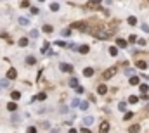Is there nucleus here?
Wrapping results in <instances>:
<instances>
[{
	"mask_svg": "<svg viewBox=\"0 0 149 133\" xmlns=\"http://www.w3.org/2000/svg\"><path fill=\"white\" fill-rule=\"evenodd\" d=\"M50 10H52V12L59 10V4H57V2H52V4H50Z\"/></svg>",
	"mask_w": 149,
	"mask_h": 133,
	"instance_id": "obj_27",
	"label": "nucleus"
},
{
	"mask_svg": "<svg viewBox=\"0 0 149 133\" xmlns=\"http://www.w3.org/2000/svg\"><path fill=\"white\" fill-rule=\"evenodd\" d=\"M16 76H17V71H16L14 67H11V69L7 71V80H16Z\"/></svg>",
	"mask_w": 149,
	"mask_h": 133,
	"instance_id": "obj_7",
	"label": "nucleus"
},
{
	"mask_svg": "<svg viewBox=\"0 0 149 133\" xmlns=\"http://www.w3.org/2000/svg\"><path fill=\"white\" fill-rule=\"evenodd\" d=\"M127 23H128L130 26H135V24H137V17H135V16H130V17L127 19Z\"/></svg>",
	"mask_w": 149,
	"mask_h": 133,
	"instance_id": "obj_13",
	"label": "nucleus"
},
{
	"mask_svg": "<svg viewBox=\"0 0 149 133\" xmlns=\"http://www.w3.org/2000/svg\"><path fill=\"white\" fill-rule=\"evenodd\" d=\"M71 28H74V29H82V31H85V29H87V24H85L83 21H82V23L78 21V23H73V24H71Z\"/></svg>",
	"mask_w": 149,
	"mask_h": 133,
	"instance_id": "obj_5",
	"label": "nucleus"
},
{
	"mask_svg": "<svg viewBox=\"0 0 149 133\" xmlns=\"http://www.w3.org/2000/svg\"><path fill=\"white\" fill-rule=\"evenodd\" d=\"M50 133H59V130H52V131H50Z\"/></svg>",
	"mask_w": 149,
	"mask_h": 133,
	"instance_id": "obj_43",
	"label": "nucleus"
},
{
	"mask_svg": "<svg viewBox=\"0 0 149 133\" xmlns=\"http://www.w3.org/2000/svg\"><path fill=\"white\" fill-rule=\"evenodd\" d=\"M7 109H9L11 112H16V111H17V105H16V102H9V104H7Z\"/></svg>",
	"mask_w": 149,
	"mask_h": 133,
	"instance_id": "obj_16",
	"label": "nucleus"
},
{
	"mask_svg": "<svg viewBox=\"0 0 149 133\" xmlns=\"http://www.w3.org/2000/svg\"><path fill=\"white\" fill-rule=\"evenodd\" d=\"M109 55L111 57H116L118 55V48L116 47H109Z\"/></svg>",
	"mask_w": 149,
	"mask_h": 133,
	"instance_id": "obj_19",
	"label": "nucleus"
},
{
	"mask_svg": "<svg viewBox=\"0 0 149 133\" xmlns=\"http://www.w3.org/2000/svg\"><path fill=\"white\" fill-rule=\"evenodd\" d=\"M47 48H49V43H45V45L42 47V54H45V52H47Z\"/></svg>",
	"mask_w": 149,
	"mask_h": 133,
	"instance_id": "obj_37",
	"label": "nucleus"
},
{
	"mask_svg": "<svg viewBox=\"0 0 149 133\" xmlns=\"http://www.w3.org/2000/svg\"><path fill=\"white\" fill-rule=\"evenodd\" d=\"M132 116H134V114H132V112H127L123 119H125V121H128V119H132Z\"/></svg>",
	"mask_w": 149,
	"mask_h": 133,
	"instance_id": "obj_33",
	"label": "nucleus"
},
{
	"mask_svg": "<svg viewBox=\"0 0 149 133\" xmlns=\"http://www.w3.org/2000/svg\"><path fill=\"white\" fill-rule=\"evenodd\" d=\"M125 48L127 47V40H123V38H118V40H116V48Z\"/></svg>",
	"mask_w": 149,
	"mask_h": 133,
	"instance_id": "obj_11",
	"label": "nucleus"
},
{
	"mask_svg": "<svg viewBox=\"0 0 149 133\" xmlns=\"http://www.w3.org/2000/svg\"><path fill=\"white\" fill-rule=\"evenodd\" d=\"M45 99H47V93H43V92H42V93H38V95H36V97H35L33 100H45Z\"/></svg>",
	"mask_w": 149,
	"mask_h": 133,
	"instance_id": "obj_22",
	"label": "nucleus"
},
{
	"mask_svg": "<svg viewBox=\"0 0 149 133\" xmlns=\"http://www.w3.org/2000/svg\"><path fill=\"white\" fill-rule=\"evenodd\" d=\"M26 133H36V128H35V126H30V128L26 130Z\"/></svg>",
	"mask_w": 149,
	"mask_h": 133,
	"instance_id": "obj_34",
	"label": "nucleus"
},
{
	"mask_svg": "<svg viewBox=\"0 0 149 133\" xmlns=\"http://www.w3.org/2000/svg\"><path fill=\"white\" fill-rule=\"evenodd\" d=\"M82 123H83V128H87V126H90L92 123H94V118H92V116H85L82 119Z\"/></svg>",
	"mask_w": 149,
	"mask_h": 133,
	"instance_id": "obj_6",
	"label": "nucleus"
},
{
	"mask_svg": "<svg viewBox=\"0 0 149 133\" xmlns=\"http://www.w3.org/2000/svg\"><path fill=\"white\" fill-rule=\"evenodd\" d=\"M71 105H80V100H78V99H74V100L71 102Z\"/></svg>",
	"mask_w": 149,
	"mask_h": 133,
	"instance_id": "obj_38",
	"label": "nucleus"
},
{
	"mask_svg": "<svg viewBox=\"0 0 149 133\" xmlns=\"http://www.w3.org/2000/svg\"><path fill=\"white\" fill-rule=\"evenodd\" d=\"M139 130H140V126H139V124H132V126L128 128V131H130V133H139Z\"/></svg>",
	"mask_w": 149,
	"mask_h": 133,
	"instance_id": "obj_17",
	"label": "nucleus"
},
{
	"mask_svg": "<svg viewBox=\"0 0 149 133\" xmlns=\"http://www.w3.org/2000/svg\"><path fill=\"white\" fill-rule=\"evenodd\" d=\"M78 107H80L82 111H87V109H88V102H87V100H83V102H80V105H78Z\"/></svg>",
	"mask_w": 149,
	"mask_h": 133,
	"instance_id": "obj_26",
	"label": "nucleus"
},
{
	"mask_svg": "<svg viewBox=\"0 0 149 133\" xmlns=\"http://www.w3.org/2000/svg\"><path fill=\"white\" fill-rule=\"evenodd\" d=\"M107 131H109V123L107 121H102L99 124V133H107Z\"/></svg>",
	"mask_w": 149,
	"mask_h": 133,
	"instance_id": "obj_4",
	"label": "nucleus"
},
{
	"mask_svg": "<svg viewBox=\"0 0 149 133\" xmlns=\"http://www.w3.org/2000/svg\"><path fill=\"white\" fill-rule=\"evenodd\" d=\"M137 67L142 69V71H146V69H147V62H146V61H137Z\"/></svg>",
	"mask_w": 149,
	"mask_h": 133,
	"instance_id": "obj_12",
	"label": "nucleus"
},
{
	"mask_svg": "<svg viewBox=\"0 0 149 133\" xmlns=\"http://www.w3.org/2000/svg\"><path fill=\"white\" fill-rule=\"evenodd\" d=\"M59 69H61L63 73H73V66H71L69 62H61V64H59Z\"/></svg>",
	"mask_w": 149,
	"mask_h": 133,
	"instance_id": "obj_3",
	"label": "nucleus"
},
{
	"mask_svg": "<svg viewBox=\"0 0 149 133\" xmlns=\"http://www.w3.org/2000/svg\"><path fill=\"white\" fill-rule=\"evenodd\" d=\"M88 50H90L88 45H80V47H78V52H80V54H88Z\"/></svg>",
	"mask_w": 149,
	"mask_h": 133,
	"instance_id": "obj_14",
	"label": "nucleus"
},
{
	"mask_svg": "<svg viewBox=\"0 0 149 133\" xmlns=\"http://www.w3.org/2000/svg\"><path fill=\"white\" fill-rule=\"evenodd\" d=\"M118 109H120L121 112H125V111H127V102H120V104H118Z\"/></svg>",
	"mask_w": 149,
	"mask_h": 133,
	"instance_id": "obj_28",
	"label": "nucleus"
},
{
	"mask_svg": "<svg viewBox=\"0 0 149 133\" xmlns=\"http://www.w3.org/2000/svg\"><path fill=\"white\" fill-rule=\"evenodd\" d=\"M21 7H30V2H21Z\"/></svg>",
	"mask_w": 149,
	"mask_h": 133,
	"instance_id": "obj_41",
	"label": "nucleus"
},
{
	"mask_svg": "<svg viewBox=\"0 0 149 133\" xmlns=\"http://www.w3.org/2000/svg\"><path fill=\"white\" fill-rule=\"evenodd\" d=\"M33 38H36V36H38V31H36V29H31V33H30Z\"/></svg>",
	"mask_w": 149,
	"mask_h": 133,
	"instance_id": "obj_35",
	"label": "nucleus"
},
{
	"mask_svg": "<svg viewBox=\"0 0 149 133\" xmlns=\"http://www.w3.org/2000/svg\"><path fill=\"white\" fill-rule=\"evenodd\" d=\"M76 92H78V93H83V92H85V88H83V86H80V85H78V86H76Z\"/></svg>",
	"mask_w": 149,
	"mask_h": 133,
	"instance_id": "obj_36",
	"label": "nucleus"
},
{
	"mask_svg": "<svg viewBox=\"0 0 149 133\" xmlns=\"http://www.w3.org/2000/svg\"><path fill=\"white\" fill-rule=\"evenodd\" d=\"M19 24H21V26H28V24H30V19H26V17H19Z\"/></svg>",
	"mask_w": 149,
	"mask_h": 133,
	"instance_id": "obj_23",
	"label": "nucleus"
},
{
	"mask_svg": "<svg viewBox=\"0 0 149 133\" xmlns=\"http://www.w3.org/2000/svg\"><path fill=\"white\" fill-rule=\"evenodd\" d=\"M109 36H111V33L106 31V29H102V28H99V29L94 31V38H96V40H109Z\"/></svg>",
	"mask_w": 149,
	"mask_h": 133,
	"instance_id": "obj_1",
	"label": "nucleus"
},
{
	"mask_svg": "<svg viewBox=\"0 0 149 133\" xmlns=\"http://www.w3.org/2000/svg\"><path fill=\"white\" fill-rule=\"evenodd\" d=\"M69 86H71V88H76V86H78V80H76V78H71V80H69Z\"/></svg>",
	"mask_w": 149,
	"mask_h": 133,
	"instance_id": "obj_24",
	"label": "nucleus"
},
{
	"mask_svg": "<svg viewBox=\"0 0 149 133\" xmlns=\"http://www.w3.org/2000/svg\"><path fill=\"white\" fill-rule=\"evenodd\" d=\"M7 85H9V81H7V80H4L2 83H0V86H7Z\"/></svg>",
	"mask_w": 149,
	"mask_h": 133,
	"instance_id": "obj_40",
	"label": "nucleus"
},
{
	"mask_svg": "<svg viewBox=\"0 0 149 133\" xmlns=\"http://www.w3.org/2000/svg\"><path fill=\"white\" fill-rule=\"evenodd\" d=\"M137 43H139V45H142V47H144V45H146V43H147V42H146V40H144V38H137Z\"/></svg>",
	"mask_w": 149,
	"mask_h": 133,
	"instance_id": "obj_32",
	"label": "nucleus"
},
{
	"mask_svg": "<svg viewBox=\"0 0 149 133\" xmlns=\"http://www.w3.org/2000/svg\"><path fill=\"white\" fill-rule=\"evenodd\" d=\"M30 42H28V38H21V40H19V47H26Z\"/></svg>",
	"mask_w": 149,
	"mask_h": 133,
	"instance_id": "obj_29",
	"label": "nucleus"
},
{
	"mask_svg": "<svg viewBox=\"0 0 149 133\" xmlns=\"http://www.w3.org/2000/svg\"><path fill=\"white\" fill-rule=\"evenodd\" d=\"M94 73H96V69H94V67H85V69H83V76H87V78L94 76Z\"/></svg>",
	"mask_w": 149,
	"mask_h": 133,
	"instance_id": "obj_8",
	"label": "nucleus"
},
{
	"mask_svg": "<svg viewBox=\"0 0 149 133\" xmlns=\"http://www.w3.org/2000/svg\"><path fill=\"white\" fill-rule=\"evenodd\" d=\"M128 83L132 85V86H137V85H140V78H139V76H132Z\"/></svg>",
	"mask_w": 149,
	"mask_h": 133,
	"instance_id": "obj_9",
	"label": "nucleus"
},
{
	"mask_svg": "<svg viewBox=\"0 0 149 133\" xmlns=\"http://www.w3.org/2000/svg\"><path fill=\"white\" fill-rule=\"evenodd\" d=\"M80 131H82V133H92V131H90V130H88V128H82V130H80Z\"/></svg>",
	"mask_w": 149,
	"mask_h": 133,
	"instance_id": "obj_39",
	"label": "nucleus"
},
{
	"mask_svg": "<svg viewBox=\"0 0 149 133\" xmlns=\"http://www.w3.org/2000/svg\"><path fill=\"white\" fill-rule=\"evenodd\" d=\"M97 93H99V95H106V93H107V86H106V85H99V86H97Z\"/></svg>",
	"mask_w": 149,
	"mask_h": 133,
	"instance_id": "obj_10",
	"label": "nucleus"
},
{
	"mask_svg": "<svg viewBox=\"0 0 149 133\" xmlns=\"http://www.w3.org/2000/svg\"><path fill=\"white\" fill-rule=\"evenodd\" d=\"M128 42L135 43V42H137V36H135V35H130V36H128Z\"/></svg>",
	"mask_w": 149,
	"mask_h": 133,
	"instance_id": "obj_30",
	"label": "nucleus"
},
{
	"mask_svg": "<svg viewBox=\"0 0 149 133\" xmlns=\"http://www.w3.org/2000/svg\"><path fill=\"white\" fill-rule=\"evenodd\" d=\"M11 97H12V100H19V99H21V93L16 90V92H12V93H11Z\"/></svg>",
	"mask_w": 149,
	"mask_h": 133,
	"instance_id": "obj_21",
	"label": "nucleus"
},
{
	"mask_svg": "<svg viewBox=\"0 0 149 133\" xmlns=\"http://www.w3.org/2000/svg\"><path fill=\"white\" fill-rule=\"evenodd\" d=\"M68 133H78V131H76V130H73V128H71V130H69V131H68Z\"/></svg>",
	"mask_w": 149,
	"mask_h": 133,
	"instance_id": "obj_42",
	"label": "nucleus"
},
{
	"mask_svg": "<svg viewBox=\"0 0 149 133\" xmlns=\"http://www.w3.org/2000/svg\"><path fill=\"white\" fill-rule=\"evenodd\" d=\"M139 90L142 92V95H146V93H147V90H149V85L142 83V85H139Z\"/></svg>",
	"mask_w": 149,
	"mask_h": 133,
	"instance_id": "obj_15",
	"label": "nucleus"
},
{
	"mask_svg": "<svg viewBox=\"0 0 149 133\" xmlns=\"http://www.w3.org/2000/svg\"><path fill=\"white\" fill-rule=\"evenodd\" d=\"M137 102H139L137 95H130V97H128V104H137Z\"/></svg>",
	"mask_w": 149,
	"mask_h": 133,
	"instance_id": "obj_18",
	"label": "nucleus"
},
{
	"mask_svg": "<svg viewBox=\"0 0 149 133\" xmlns=\"http://www.w3.org/2000/svg\"><path fill=\"white\" fill-rule=\"evenodd\" d=\"M42 29H43V33H52V31H54V28H52L50 24H45Z\"/></svg>",
	"mask_w": 149,
	"mask_h": 133,
	"instance_id": "obj_25",
	"label": "nucleus"
},
{
	"mask_svg": "<svg viewBox=\"0 0 149 133\" xmlns=\"http://www.w3.org/2000/svg\"><path fill=\"white\" fill-rule=\"evenodd\" d=\"M61 35H63V36H69V35H71V29H63Z\"/></svg>",
	"mask_w": 149,
	"mask_h": 133,
	"instance_id": "obj_31",
	"label": "nucleus"
},
{
	"mask_svg": "<svg viewBox=\"0 0 149 133\" xmlns=\"http://www.w3.org/2000/svg\"><path fill=\"white\" fill-rule=\"evenodd\" d=\"M115 74H116V67H109V69H106V71L102 73L104 80H109V78H113Z\"/></svg>",
	"mask_w": 149,
	"mask_h": 133,
	"instance_id": "obj_2",
	"label": "nucleus"
},
{
	"mask_svg": "<svg viewBox=\"0 0 149 133\" xmlns=\"http://www.w3.org/2000/svg\"><path fill=\"white\" fill-rule=\"evenodd\" d=\"M35 62H36V59H35V57H33V55H28V57H26V64H30V66H33Z\"/></svg>",
	"mask_w": 149,
	"mask_h": 133,
	"instance_id": "obj_20",
	"label": "nucleus"
}]
</instances>
